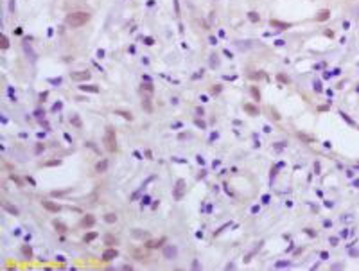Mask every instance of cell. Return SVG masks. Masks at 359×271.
Segmentation results:
<instances>
[{
  "instance_id": "cell-26",
  "label": "cell",
  "mask_w": 359,
  "mask_h": 271,
  "mask_svg": "<svg viewBox=\"0 0 359 271\" xmlns=\"http://www.w3.org/2000/svg\"><path fill=\"white\" fill-rule=\"evenodd\" d=\"M104 241H106V244H108V246H111V244H117V239H115L113 235H110V234L104 237Z\"/></svg>"
},
{
  "instance_id": "cell-34",
  "label": "cell",
  "mask_w": 359,
  "mask_h": 271,
  "mask_svg": "<svg viewBox=\"0 0 359 271\" xmlns=\"http://www.w3.org/2000/svg\"><path fill=\"white\" fill-rule=\"evenodd\" d=\"M271 115H273V119H275V120H280V119H282V117H280V115L277 113V111H275L273 108H271Z\"/></svg>"
},
{
  "instance_id": "cell-11",
  "label": "cell",
  "mask_w": 359,
  "mask_h": 271,
  "mask_svg": "<svg viewBox=\"0 0 359 271\" xmlns=\"http://www.w3.org/2000/svg\"><path fill=\"white\" fill-rule=\"evenodd\" d=\"M269 25H271V27H277V29H280V31L291 27V24H284V22H278V20H273V18L269 20Z\"/></svg>"
},
{
  "instance_id": "cell-39",
  "label": "cell",
  "mask_w": 359,
  "mask_h": 271,
  "mask_svg": "<svg viewBox=\"0 0 359 271\" xmlns=\"http://www.w3.org/2000/svg\"><path fill=\"white\" fill-rule=\"evenodd\" d=\"M58 110H61V102H58V104H54V108H52V111H58Z\"/></svg>"
},
{
  "instance_id": "cell-9",
  "label": "cell",
  "mask_w": 359,
  "mask_h": 271,
  "mask_svg": "<svg viewBox=\"0 0 359 271\" xmlns=\"http://www.w3.org/2000/svg\"><path fill=\"white\" fill-rule=\"evenodd\" d=\"M242 108H244V111L248 115H252V117H257L259 115V108L257 106H253V104H250V102H244L242 104Z\"/></svg>"
},
{
  "instance_id": "cell-42",
  "label": "cell",
  "mask_w": 359,
  "mask_h": 271,
  "mask_svg": "<svg viewBox=\"0 0 359 271\" xmlns=\"http://www.w3.org/2000/svg\"><path fill=\"white\" fill-rule=\"evenodd\" d=\"M322 259L327 260V259H329V253H327V252H322Z\"/></svg>"
},
{
  "instance_id": "cell-13",
  "label": "cell",
  "mask_w": 359,
  "mask_h": 271,
  "mask_svg": "<svg viewBox=\"0 0 359 271\" xmlns=\"http://www.w3.org/2000/svg\"><path fill=\"white\" fill-rule=\"evenodd\" d=\"M20 252H22V255H24L27 260H29V259H32V248H31L29 244H24V246L20 248Z\"/></svg>"
},
{
  "instance_id": "cell-7",
  "label": "cell",
  "mask_w": 359,
  "mask_h": 271,
  "mask_svg": "<svg viewBox=\"0 0 359 271\" xmlns=\"http://www.w3.org/2000/svg\"><path fill=\"white\" fill-rule=\"evenodd\" d=\"M115 257H117V250L115 248H108V250L102 253V262H111Z\"/></svg>"
},
{
  "instance_id": "cell-23",
  "label": "cell",
  "mask_w": 359,
  "mask_h": 271,
  "mask_svg": "<svg viewBox=\"0 0 359 271\" xmlns=\"http://www.w3.org/2000/svg\"><path fill=\"white\" fill-rule=\"evenodd\" d=\"M142 88L146 90L147 94H153V83H151V81H146V83H142Z\"/></svg>"
},
{
  "instance_id": "cell-31",
  "label": "cell",
  "mask_w": 359,
  "mask_h": 271,
  "mask_svg": "<svg viewBox=\"0 0 359 271\" xmlns=\"http://www.w3.org/2000/svg\"><path fill=\"white\" fill-rule=\"evenodd\" d=\"M219 92H221V84H216V86H212V90H210L212 95H217Z\"/></svg>"
},
{
  "instance_id": "cell-25",
  "label": "cell",
  "mask_w": 359,
  "mask_h": 271,
  "mask_svg": "<svg viewBox=\"0 0 359 271\" xmlns=\"http://www.w3.org/2000/svg\"><path fill=\"white\" fill-rule=\"evenodd\" d=\"M70 124H74L76 128H81L83 124H81V119H79V115H74L72 119H70Z\"/></svg>"
},
{
  "instance_id": "cell-37",
  "label": "cell",
  "mask_w": 359,
  "mask_h": 271,
  "mask_svg": "<svg viewBox=\"0 0 359 271\" xmlns=\"http://www.w3.org/2000/svg\"><path fill=\"white\" fill-rule=\"evenodd\" d=\"M144 43H147V45H153L154 41H153V38H144Z\"/></svg>"
},
{
  "instance_id": "cell-19",
  "label": "cell",
  "mask_w": 359,
  "mask_h": 271,
  "mask_svg": "<svg viewBox=\"0 0 359 271\" xmlns=\"http://www.w3.org/2000/svg\"><path fill=\"white\" fill-rule=\"evenodd\" d=\"M250 94H252V97L259 102L260 101V90L257 88V86H250Z\"/></svg>"
},
{
  "instance_id": "cell-5",
  "label": "cell",
  "mask_w": 359,
  "mask_h": 271,
  "mask_svg": "<svg viewBox=\"0 0 359 271\" xmlns=\"http://www.w3.org/2000/svg\"><path fill=\"white\" fill-rule=\"evenodd\" d=\"M41 205H43V208H45V210H49V212H54V214L61 212V205H58V203H54V201L45 199V201H41Z\"/></svg>"
},
{
  "instance_id": "cell-36",
  "label": "cell",
  "mask_w": 359,
  "mask_h": 271,
  "mask_svg": "<svg viewBox=\"0 0 359 271\" xmlns=\"http://www.w3.org/2000/svg\"><path fill=\"white\" fill-rule=\"evenodd\" d=\"M149 201H151V197H149V196H144V199H142V205H147Z\"/></svg>"
},
{
  "instance_id": "cell-33",
  "label": "cell",
  "mask_w": 359,
  "mask_h": 271,
  "mask_svg": "<svg viewBox=\"0 0 359 271\" xmlns=\"http://www.w3.org/2000/svg\"><path fill=\"white\" fill-rule=\"evenodd\" d=\"M275 266H277V267H284V266H289V262H287V260H280V262H277Z\"/></svg>"
},
{
  "instance_id": "cell-15",
  "label": "cell",
  "mask_w": 359,
  "mask_h": 271,
  "mask_svg": "<svg viewBox=\"0 0 359 271\" xmlns=\"http://www.w3.org/2000/svg\"><path fill=\"white\" fill-rule=\"evenodd\" d=\"M52 224H54V228H56V230H58L59 234H66V232H68V228H66V224H63V223H61V221H58V219H56V221H54Z\"/></svg>"
},
{
  "instance_id": "cell-38",
  "label": "cell",
  "mask_w": 359,
  "mask_h": 271,
  "mask_svg": "<svg viewBox=\"0 0 359 271\" xmlns=\"http://www.w3.org/2000/svg\"><path fill=\"white\" fill-rule=\"evenodd\" d=\"M210 43H212V45H217V38H216V36H210Z\"/></svg>"
},
{
  "instance_id": "cell-18",
  "label": "cell",
  "mask_w": 359,
  "mask_h": 271,
  "mask_svg": "<svg viewBox=\"0 0 359 271\" xmlns=\"http://www.w3.org/2000/svg\"><path fill=\"white\" fill-rule=\"evenodd\" d=\"M115 115H120V117H122V119H126V120H133V113H131V111L117 110V111H115Z\"/></svg>"
},
{
  "instance_id": "cell-10",
  "label": "cell",
  "mask_w": 359,
  "mask_h": 271,
  "mask_svg": "<svg viewBox=\"0 0 359 271\" xmlns=\"http://www.w3.org/2000/svg\"><path fill=\"white\" fill-rule=\"evenodd\" d=\"M79 90L81 92H88V94H99V86H95V84H81Z\"/></svg>"
},
{
  "instance_id": "cell-21",
  "label": "cell",
  "mask_w": 359,
  "mask_h": 271,
  "mask_svg": "<svg viewBox=\"0 0 359 271\" xmlns=\"http://www.w3.org/2000/svg\"><path fill=\"white\" fill-rule=\"evenodd\" d=\"M142 108H144V110H146V111H147V113H151V111H153V106H151V101H149V99H147V97H146V99H144V101H142Z\"/></svg>"
},
{
  "instance_id": "cell-35",
  "label": "cell",
  "mask_w": 359,
  "mask_h": 271,
  "mask_svg": "<svg viewBox=\"0 0 359 271\" xmlns=\"http://www.w3.org/2000/svg\"><path fill=\"white\" fill-rule=\"evenodd\" d=\"M61 160H52V162H47V164H43V165H59Z\"/></svg>"
},
{
  "instance_id": "cell-24",
  "label": "cell",
  "mask_w": 359,
  "mask_h": 271,
  "mask_svg": "<svg viewBox=\"0 0 359 271\" xmlns=\"http://www.w3.org/2000/svg\"><path fill=\"white\" fill-rule=\"evenodd\" d=\"M248 18H250L252 22H259V20H260V14L255 13V11H250V13H248Z\"/></svg>"
},
{
  "instance_id": "cell-32",
  "label": "cell",
  "mask_w": 359,
  "mask_h": 271,
  "mask_svg": "<svg viewBox=\"0 0 359 271\" xmlns=\"http://www.w3.org/2000/svg\"><path fill=\"white\" fill-rule=\"evenodd\" d=\"M43 149H45V146H43V144H36V154H40Z\"/></svg>"
},
{
  "instance_id": "cell-12",
  "label": "cell",
  "mask_w": 359,
  "mask_h": 271,
  "mask_svg": "<svg viewBox=\"0 0 359 271\" xmlns=\"http://www.w3.org/2000/svg\"><path fill=\"white\" fill-rule=\"evenodd\" d=\"M2 208L6 210V212H9L11 216H18L20 212H18V208L16 207H13V205H9V201H2Z\"/></svg>"
},
{
  "instance_id": "cell-40",
  "label": "cell",
  "mask_w": 359,
  "mask_h": 271,
  "mask_svg": "<svg viewBox=\"0 0 359 271\" xmlns=\"http://www.w3.org/2000/svg\"><path fill=\"white\" fill-rule=\"evenodd\" d=\"M198 164H199V165H203V164H205V160H203V156H198Z\"/></svg>"
},
{
  "instance_id": "cell-2",
  "label": "cell",
  "mask_w": 359,
  "mask_h": 271,
  "mask_svg": "<svg viewBox=\"0 0 359 271\" xmlns=\"http://www.w3.org/2000/svg\"><path fill=\"white\" fill-rule=\"evenodd\" d=\"M104 146L110 153H115L117 151V137H115V129L108 126L106 128V133H104Z\"/></svg>"
},
{
  "instance_id": "cell-41",
  "label": "cell",
  "mask_w": 359,
  "mask_h": 271,
  "mask_svg": "<svg viewBox=\"0 0 359 271\" xmlns=\"http://www.w3.org/2000/svg\"><path fill=\"white\" fill-rule=\"evenodd\" d=\"M50 83H52V84H59V83H61V79H59V77H58V79H50Z\"/></svg>"
},
{
  "instance_id": "cell-22",
  "label": "cell",
  "mask_w": 359,
  "mask_h": 271,
  "mask_svg": "<svg viewBox=\"0 0 359 271\" xmlns=\"http://www.w3.org/2000/svg\"><path fill=\"white\" fill-rule=\"evenodd\" d=\"M94 239H97V232H90L84 235V242H92Z\"/></svg>"
},
{
  "instance_id": "cell-20",
  "label": "cell",
  "mask_w": 359,
  "mask_h": 271,
  "mask_svg": "<svg viewBox=\"0 0 359 271\" xmlns=\"http://www.w3.org/2000/svg\"><path fill=\"white\" fill-rule=\"evenodd\" d=\"M117 219H119V217H117V214H113V212H110V214L104 216V221L110 223V224H111V223H117Z\"/></svg>"
},
{
  "instance_id": "cell-4",
  "label": "cell",
  "mask_w": 359,
  "mask_h": 271,
  "mask_svg": "<svg viewBox=\"0 0 359 271\" xmlns=\"http://www.w3.org/2000/svg\"><path fill=\"white\" fill-rule=\"evenodd\" d=\"M162 250H164V257L167 260H172L178 257V248L174 244H167V246H162Z\"/></svg>"
},
{
  "instance_id": "cell-3",
  "label": "cell",
  "mask_w": 359,
  "mask_h": 271,
  "mask_svg": "<svg viewBox=\"0 0 359 271\" xmlns=\"http://www.w3.org/2000/svg\"><path fill=\"white\" fill-rule=\"evenodd\" d=\"M185 187H187L185 179H178V182H176V187H174V192H172V196H174L176 201H180V199L183 197V194H185V190H187Z\"/></svg>"
},
{
  "instance_id": "cell-43",
  "label": "cell",
  "mask_w": 359,
  "mask_h": 271,
  "mask_svg": "<svg viewBox=\"0 0 359 271\" xmlns=\"http://www.w3.org/2000/svg\"><path fill=\"white\" fill-rule=\"evenodd\" d=\"M336 242H338V239H336V237H332V239H330V244H332V246H336Z\"/></svg>"
},
{
  "instance_id": "cell-29",
  "label": "cell",
  "mask_w": 359,
  "mask_h": 271,
  "mask_svg": "<svg viewBox=\"0 0 359 271\" xmlns=\"http://www.w3.org/2000/svg\"><path fill=\"white\" fill-rule=\"evenodd\" d=\"M277 79H278L280 83H284V84H289V77H285L284 74H277Z\"/></svg>"
},
{
  "instance_id": "cell-14",
  "label": "cell",
  "mask_w": 359,
  "mask_h": 271,
  "mask_svg": "<svg viewBox=\"0 0 359 271\" xmlns=\"http://www.w3.org/2000/svg\"><path fill=\"white\" fill-rule=\"evenodd\" d=\"M162 244H165V239H158V241H147L146 242V248H160Z\"/></svg>"
},
{
  "instance_id": "cell-27",
  "label": "cell",
  "mask_w": 359,
  "mask_h": 271,
  "mask_svg": "<svg viewBox=\"0 0 359 271\" xmlns=\"http://www.w3.org/2000/svg\"><path fill=\"white\" fill-rule=\"evenodd\" d=\"M210 66H212V68L219 66V59H217V56H216V54H212V56H210Z\"/></svg>"
},
{
  "instance_id": "cell-17",
  "label": "cell",
  "mask_w": 359,
  "mask_h": 271,
  "mask_svg": "<svg viewBox=\"0 0 359 271\" xmlns=\"http://www.w3.org/2000/svg\"><path fill=\"white\" fill-rule=\"evenodd\" d=\"M108 169V160H101V162H97V165H95V171L99 172V174H102L104 171Z\"/></svg>"
},
{
  "instance_id": "cell-6",
  "label": "cell",
  "mask_w": 359,
  "mask_h": 271,
  "mask_svg": "<svg viewBox=\"0 0 359 271\" xmlns=\"http://www.w3.org/2000/svg\"><path fill=\"white\" fill-rule=\"evenodd\" d=\"M70 77H72V81H88L90 77H92V74H90L88 70H81V72L70 74Z\"/></svg>"
},
{
  "instance_id": "cell-1",
  "label": "cell",
  "mask_w": 359,
  "mask_h": 271,
  "mask_svg": "<svg viewBox=\"0 0 359 271\" xmlns=\"http://www.w3.org/2000/svg\"><path fill=\"white\" fill-rule=\"evenodd\" d=\"M88 20H90V14L84 11H74L70 14H66V18H65L68 27H81V25L88 24Z\"/></svg>"
},
{
  "instance_id": "cell-30",
  "label": "cell",
  "mask_w": 359,
  "mask_h": 271,
  "mask_svg": "<svg viewBox=\"0 0 359 271\" xmlns=\"http://www.w3.org/2000/svg\"><path fill=\"white\" fill-rule=\"evenodd\" d=\"M133 235H135V237H149V234H147V232H142V230H135Z\"/></svg>"
},
{
  "instance_id": "cell-16",
  "label": "cell",
  "mask_w": 359,
  "mask_h": 271,
  "mask_svg": "<svg viewBox=\"0 0 359 271\" xmlns=\"http://www.w3.org/2000/svg\"><path fill=\"white\" fill-rule=\"evenodd\" d=\"M329 16H330V11H329V9H323V11H320V13L316 14V22H325Z\"/></svg>"
},
{
  "instance_id": "cell-28",
  "label": "cell",
  "mask_w": 359,
  "mask_h": 271,
  "mask_svg": "<svg viewBox=\"0 0 359 271\" xmlns=\"http://www.w3.org/2000/svg\"><path fill=\"white\" fill-rule=\"evenodd\" d=\"M0 47H2L4 50H6V49L9 47V38H7L6 34H2V45H0Z\"/></svg>"
},
{
  "instance_id": "cell-8",
  "label": "cell",
  "mask_w": 359,
  "mask_h": 271,
  "mask_svg": "<svg viewBox=\"0 0 359 271\" xmlns=\"http://www.w3.org/2000/svg\"><path fill=\"white\" fill-rule=\"evenodd\" d=\"M95 224V217L92 216V214H88V216H84L83 219H81V226L83 228H92Z\"/></svg>"
},
{
  "instance_id": "cell-44",
  "label": "cell",
  "mask_w": 359,
  "mask_h": 271,
  "mask_svg": "<svg viewBox=\"0 0 359 271\" xmlns=\"http://www.w3.org/2000/svg\"><path fill=\"white\" fill-rule=\"evenodd\" d=\"M357 92H359V86H357Z\"/></svg>"
}]
</instances>
